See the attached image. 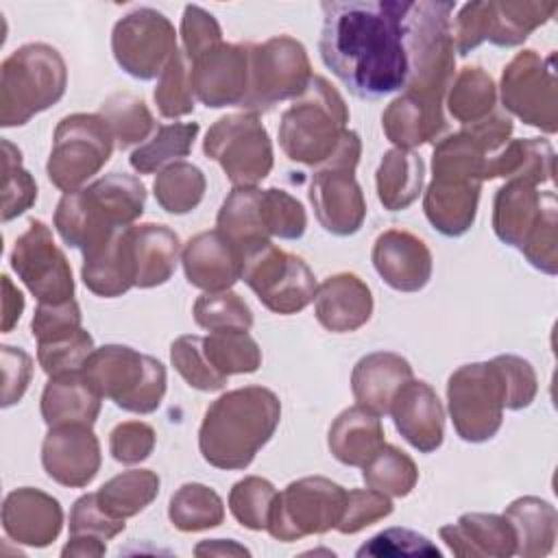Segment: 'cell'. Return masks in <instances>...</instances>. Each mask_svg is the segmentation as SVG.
Here are the masks:
<instances>
[{
	"label": "cell",
	"instance_id": "6da1fadb",
	"mask_svg": "<svg viewBox=\"0 0 558 558\" xmlns=\"http://www.w3.org/2000/svg\"><path fill=\"white\" fill-rule=\"evenodd\" d=\"M320 9V59L353 96L375 100L405 89L412 72L408 0H331Z\"/></svg>",
	"mask_w": 558,
	"mask_h": 558
},
{
	"label": "cell",
	"instance_id": "7a4b0ae2",
	"mask_svg": "<svg viewBox=\"0 0 558 558\" xmlns=\"http://www.w3.org/2000/svg\"><path fill=\"white\" fill-rule=\"evenodd\" d=\"M349 107L340 92L320 74L281 113L279 146L290 161L318 168L355 170L362 140L347 126Z\"/></svg>",
	"mask_w": 558,
	"mask_h": 558
},
{
	"label": "cell",
	"instance_id": "3957f363",
	"mask_svg": "<svg viewBox=\"0 0 558 558\" xmlns=\"http://www.w3.org/2000/svg\"><path fill=\"white\" fill-rule=\"evenodd\" d=\"M279 421L281 401L270 388L244 386L227 390L205 410L198 427V451L216 469H246L272 438Z\"/></svg>",
	"mask_w": 558,
	"mask_h": 558
},
{
	"label": "cell",
	"instance_id": "277c9868",
	"mask_svg": "<svg viewBox=\"0 0 558 558\" xmlns=\"http://www.w3.org/2000/svg\"><path fill=\"white\" fill-rule=\"evenodd\" d=\"M146 185L126 172H111L63 194L54 209L61 240L81 253L107 242L116 231L135 225L144 214Z\"/></svg>",
	"mask_w": 558,
	"mask_h": 558
},
{
	"label": "cell",
	"instance_id": "5b68a950",
	"mask_svg": "<svg viewBox=\"0 0 558 558\" xmlns=\"http://www.w3.org/2000/svg\"><path fill=\"white\" fill-rule=\"evenodd\" d=\"M68 87V68L57 48L33 41L15 48L0 68V126H22L57 105Z\"/></svg>",
	"mask_w": 558,
	"mask_h": 558
},
{
	"label": "cell",
	"instance_id": "8992f818",
	"mask_svg": "<svg viewBox=\"0 0 558 558\" xmlns=\"http://www.w3.org/2000/svg\"><path fill=\"white\" fill-rule=\"evenodd\" d=\"M83 375L102 399L133 414L155 412L166 395V366L126 344H105L83 364Z\"/></svg>",
	"mask_w": 558,
	"mask_h": 558
},
{
	"label": "cell",
	"instance_id": "52a82bcc",
	"mask_svg": "<svg viewBox=\"0 0 558 558\" xmlns=\"http://www.w3.org/2000/svg\"><path fill=\"white\" fill-rule=\"evenodd\" d=\"M558 11V2L534 0H477L466 2L451 20V37L458 54H469L480 44L499 48L521 46L532 31L543 26Z\"/></svg>",
	"mask_w": 558,
	"mask_h": 558
},
{
	"label": "cell",
	"instance_id": "ba28073f",
	"mask_svg": "<svg viewBox=\"0 0 558 558\" xmlns=\"http://www.w3.org/2000/svg\"><path fill=\"white\" fill-rule=\"evenodd\" d=\"M113 135L98 113H70L52 135L46 174L63 194L81 190L113 153Z\"/></svg>",
	"mask_w": 558,
	"mask_h": 558
},
{
	"label": "cell",
	"instance_id": "9c48e42d",
	"mask_svg": "<svg viewBox=\"0 0 558 558\" xmlns=\"http://www.w3.org/2000/svg\"><path fill=\"white\" fill-rule=\"evenodd\" d=\"M203 153L222 168L233 187H253L272 170V142L257 113L218 118L203 140Z\"/></svg>",
	"mask_w": 558,
	"mask_h": 558
},
{
	"label": "cell",
	"instance_id": "30bf717a",
	"mask_svg": "<svg viewBox=\"0 0 558 558\" xmlns=\"http://www.w3.org/2000/svg\"><path fill=\"white\" fill-rule=\"evenodd\" d=\"M347 490L323 475L301 477L277 493L268 519V534L292 543L312 534L336 530L344 510Z\"/></svg>",
	"mask_w": 558,
	"mask_h": 558
},
{
	"label": "cell",
	"instance_id": "8fae6325",
	"mask_svg": "<svg viewBox=\"0 0 558 558\" xmlns=\"http://www.w3.org/2000/svg\"><path fill=\"white\" fill-rule=\"evenodd\" d=\"M312 76L307 50L299 39L277 35L264 44H251L248 92L240 107L259 113L281 100H294L305 92Z\"/></svg>",
	"mask_w": 558,
	"mask_h": 558
},
{
	"label": "cell",
	"instance_id": "7c38bea8",
	"mask_svg": "<svg viewBox=\"0 0 558 558\" xmlns=\"http://www.w3.org/2000/svg\"><path fill=\"white\" fill-rule=\"evenodd\" d=\"M447 408L464 442H486L499 432L506 397L493 360L464 364L449 375Z\"/></svg>",
	"mask_w": 558,
	"mask_h": 558
},
{
	"label": "cell",
	"instance_id": "4fadbf2b",
	"mask_svg": "<svg viewBox=\"0 0 558 558\" xmlns=\"http://www.w3.org/2000/svg\"><path fill=\"white\" fill-rule=\"evenodd\" d=\"M242 281L275 314L303 312L316 294V277L303 257L266 242L244 255Z\"/></svg>",
	"mask_w": 558,
	"mask_h": 558
},
{
	"label": "cell",
	"instance_id": "5bb4252c",
	"mask_svg": "<svg viewBox=\"0 0 558 558\" xmlns=\"http://www.w3.org/2000/svg\"><path fill=\"white\" fill-rule=\"evenodd\" d=\"M556 54L541 57L527 48L517 52L501 72V102L525 124L554 135L558 131Z\"/></svg>",
	"mask_w": 558,
	"mask_h": 558
},
{
	"label": "cell",
	"instance_id": "9a60e30c",
	"mask_svg": "<svg viewBox=\"0 0 558 558\" xmlns=\"http://www.w3.org/2000/svg\"><path fill=\"white\" fill-rule=\"evenodd\" d=\"M177 50L179 48L174 26L157 9H133L113 24V59L133 78H157L166 70Z\"/></svg>",
	"mask_w": 558,
	"mask_h": 558
},
{
	"label": "cell",
	"instance_id": "2e32d148",
	"mask_svg": "<svg viewBox=\"0 0 558 558\" xmlns=\"http://www.w3.org/2000/svg\"><path fill=\"white\" fill-rule=\"evenodd\" d=\"M11 268L39 303L74 299V277L65 253L54 244L52 231L41 220H31L11 251Z\"/></svg>",
	"mask_w": 558,
	"mask_h": 558
},
{
	"label": "cell",
	"instance_id": "e0dca14e",
	"mask_svg": "<svg viewBox=\"0 0 558 558\" xmlns=\"http://www.w3.org/2000/svg\"><path fill=\"white\" fill-rule=\"evenodd\" d=\"M194 96L209 109L240 107L248 92L251 44L220 41L190 61Z\"/></svg>",
	"mask_w": 558,
	"mask_h": 558
},
{
	"label": "cell",
	"instance_id": "ac0fdd59",
	"mask_svg": "<svg viewBox=\"0 0 558 558\" xmlns=\"http://www.w3.org/2000/svg\"><path fill=\"white\" fill-rule=\"evenodd\" d=\"M100 460V442L92 425L65 423L48 427L41 442V466L52 482L83 488L98 475Z\"/></svg>",
	"mask_w": 558,
	"mask_h": 558
},
{
	"label": "cell",
	"instance_id": "d6986e66",
	"mask_svg": "<svg viewBox=\"0 0 558 558\" xmlns=\"http://www.w3.org/2000/svg\"><path fill=\"white\" fill-rule=\"evenodd\" d=\"M310 203L318 225L331 235H353L366 218V201L355 170L318 168L310 181Z\"/></svg>",
	"mask_w": 558,
	"mask_h": 558
},
{
	"label": "cell",
	"instance_id": "ffe728a7",
	"mask_svg": "<svg viewBox=\"0 0 558 558\" xmlns=\"http://www.w3.org/2000/svg\"><path fill=\"white\" fill-rule=\"evenodd\" d=\"M371 262L377 275L397 292H418L432 279V251L414 233L388 229L373 242Z\"/></svg>",
	"mask_w": 558,
	"mask_h": 558
},
{
	"label": "cell",
	"instance_id": "44dd1931",
	"mask_svg": "<svg viewBox=\"0 0 558 558\" xmlns=\"http://www.w3.org/2000/svg\"><path fill=\"white\" fill-rule=\"evenodd\" d=\"M388 414L397 432L421 453H432L442 445L445 410L427 381L408 379L392 397Z\"/></svg>",
	"mask_w": 558,
	"mask_h": 558
},
{
	"label": "cell",
	"instance_id": "7402d4cb",
	"mask_svg": "<svg viewBox=\"0 0 558 558\" xmlns=\"http://www.w3.org/2000/svg\"><path fill=\"white\" fill-rule=\"evenodd\" d=\"M558 207L554 187L541 190L527 181H506L493 201V231L495 235L521 251L543 216Z\"/></svg>",
	"mask_w": 558,
	"mask_h": 558
},
{
	"label": "cell",
	"instance_id": "603a6c76",
	"mask_svg": "<svg viewBox=\"0 0 558 558\" xmlns=\"http://www.w3.org/2000/svg\"><path fill=\"white\" fill-rule=\"evenodd\" d=\"M2 527L20 545L48 547L63 527L61 504L39 488H15L2 501Z\"/></svg>",
	"mask_w": 558,
	"mask_h": 558
},
{
	"label": "cell",
	"instance_id": "cb8c5ba5",
	"mask_svg": "<svg viewBox=\"0 0 558 558\" xmlns=\"http://www.w3.org/2000/svg\"><path fill=\"white\" fill-rule=\"evenodd\" d=\"M181 264L187 283L205 292L231 290L242 279V255L218 229L190 238L181 248Z\"/></svg>",
	"mask_w": 558,
	"mask_h": 558
},
{
	"label": "cell",
	"instance_id": "d4e9b609",
	"mask_svg": "<svg viewBox=\"0 0 558 558\" xmlns=\"http://www.w3.org/2000/svg\"><path fill=\"white\" fill-rule=\"evenodd\" d=\"M445 100L416 92H401L381 113V129L395 148H416L438 142L447 131Z\"/></svg>",
	"mask_w": 558,
	"mask_h": 558
},
{
	"label": "cell",
	"instance_id": "484cf974",
	"mask_svg": "<svg viewBox=\"0 0 558 558\" xmlns=\"http://www.w3.org/2000/svg\"><path fill=\"white\" fill-rule=\"evenodd\" d=\"M373 294L355 272H336L318 283L314 294L316 320L331 333H349L373 316Z\"/></svg>",
	"mask_w": 558,
	"mask_h": 558
},
{
	"label": "cell",
	"instance_id": "4316f807",
	"mask_svg": "<svg viewBox=\"0 0 558 558\" xmlns=\"http://www.w3.org/2000/svg\"><path fill=\"white\" fill-rule=\"evenodd\" d=\"M438 534L451 554L460 558H508L517 551L514 530L504 514L466 512L456 523L442 525Z\"/></svg>",
	"mask_w": 558,
	"mask_h": 558
},
{
	"label": "cell",
	"instance_id": "83f0119b",
	"mask_svg": "<svg viewBox=\"0 0 558 558\" xmlns=\"http://www.w3.org/2000/svg\"><path fill=\"white\" fill-rule=\"evenodd\" d=\"M480 192L482 181L432 177L423 196L425 218L438 233L460 238L475 222Z\"/></svg>",
	"mask_w": 558,
	"mask_h": 558
},
{
	"label": "cell",
	"instance_id": "f1b7e54d",
	"mask_svg": "<svg viewBox=\"0 0 558 558\" xmlns=\"http://www.w3.org/2000/svg\"><path fill=\"white\" fill-rule=\"evenodd\" d=\"M410 362L392 351H375L360 357L351 373V390L357 405L377 416L388 414L397 390L412 379Z\"/></svg>",
	"mask_w": 558,
	"mask_h": 558
},
{
	"label": "cell",
	"instance_id": "f546056e",
	"mask_svg": "<svg viewBox=\"0 0 558 558\" xmlns=\"http://www.w3.org/2000/svg\"><path fill=\"white\" fill-rule=\"evenodd\" d=\"M126 235L135 268V288H157L170 281L181 253L179 235L159 222L131 225L126 227Z\"/></svg>",
	"mask_w": 558,
	"mask_h": 558
},
{
	"label": "cell",
	"instance_id": "4dcf8cb0",
	"mask_svg": "<svg viewBox=\"0 0 558 558\" xmlns=\"http://www.w3.org/2000/svg\"><path fill=\"white\" fill-rule=\"evenodd\" d=\"M81 279L89 292L102 299H116L135 288V268L126 227L107 242L83 253Z\"/></svg>",
	"mask_w": 558,
	"mask_h": 558
},
{
	"label": "cell",
	"instance_id": "1f68e13d",
	"mask_svg": "<svg viewBox=\"0 0 558 558\" xmlns=\"http://www.w3.org/2000/svg\"><path fill=\"white\" fill-rule=\"evenodd\" d=\"M100 405L102 397L87 381L83 371H76L48 379L41 392L39 412L48 427L65 423L94 425L100 414Z\"/></svg>",
	"mask_w": 558,
	"mask_h": 558
},
{
	"label": "cell",
	"instance_id": "d6a6232c",
	"mask_svg": "<svg viewBox=\"0 0 558 558\" xmlns=\"http://www.w3.org/2000/svg\"><path fill=\"white\" fill-rule=\"evenodd\" d=\"M554 146L543 137L508 140L484 163V181H527L534 185L554 181Z\"/></svg>",
	"mask_w": 558,
	"mask_h": 558
},
{
	"label": "cell",
	"instance_id": "836d02e7",
	"mask_svg": "<svg viewBox=\"0 0 558 558\" xmlns=\"http://www.w3.org/2000/svg\"><path fill=\"white\" fill-rule=\"evenodd\" d=\"M384 445L381 418L357 403L342 410L327 434L331 456L347 466H364Z\"/></svg>",
	"mask_w": 558,
	"mask_h": 558
},
{
	"label": "cell",
	"instance_id": "e575fe53",
	"mask_svg": "<svg viewBox=\"0 0 558 558\" xmlns=\"http://www.w3.org/2000/svg\"><path fill=\"white\" fill-rule=\"evenodd\" d=\"M216 229L240 251L242 262L246 253L270 242L262 220V190L257 185L233 187L218 209Z\"/></svg>",
	"mask_w": 558,
	"mask_h": 558
},
{
	"label": "cell",
	"instance_id": "d590c367",
	"mask_svg": "<svg viewBox=\"0 0 558 558\" xmlns=\"http://www.w3.org/2000/svg\"><path fill=\"white\" fill-rule=\"evenodd\" d=\"M504 517L514 530L517 551L523 558L547 556L554 549L556 532H558V512L556 508L534 495H525L514 499Z\"/></svg>",
	"mask_w": 558,
	"mask_h": 558
},
{
	"label": "cell",
	"instance_id": "8d00e7d4",
	"mask_svg": "<svg viewBox=\"0 0 558 558\" xmlns=\"http://www.w3.org/2000/svg\"><path fill=\"white\" fill-rule=\"evenodd\" d=\"M423 183L425 163L416 153L403 148H390L384 153L375 172L377 198L384 205V209H408L418 198Z\"/></svg>",
	"mask_w": 558,
	"mask_h": 558
},
{
	"label": "cell",
	"instance_id": "74e56055",
	"mask_svg": "<svg viewBox=\"0 0 558 558\" xmlns=\"http://www.w3.org/2000/svg\"><path fill=\"white\" fill-rule=\"evenodd\" d=\"M497 102V85L493 76L480 65H464L453 76L445 105L453 120L464 124H473L484 120L495 111Z\"/></svg>",
	"mask_w": 558,
	"mask_h": 558
},
{
	"label": "cell",
	"instance_id": "f35d334b",
	"mask_svg": "<svg viewBox=\"0 0 558 558\" xmlns=\"http://www.w3.org/2000/svg\"><path fill=\"white\" fill-rule=\"evenodd\" d=\"M161 480L150 469H129L113 475L96 490V499L105 512L116 519L140 514L159 495Z\"/></svg>",
	"mask_w": 558,
	"mask_h": 558
},
{
	"label": "cell",
	"instance_id": "ab89813d",
	"mask_svg": "<svg viewBox=\"0 0 558 558\" xmlns=\"http://www.w3.org/2000/svg\"><path fill=\"white\" fill-rule=\"evenodd\" d=\"M198 122H172L161 124L155 133L129 155V163L140 174H153L174 161H183L192 153L198 135Z\"/></svg>",
	"mask_w": 558,
	"mask_h": 558
},
{
	"label": "cell",
	"instance_id": "60d3db41",
	"mask_svg": "<svg viewBox=\"0 0 558 558\" xmlns=\"http://www.w3.org/2000/svg\"><path fill=\"white\" fill-rule=\"evenodd\" d=\"M98 116L107 122L113 142L120 150L135 144L142 146L150 133H155V118L146 102L131 92H116L100 102Z\"/></svg>",
	"mask_w": 558,
	"mask_h": 558
},
{
	"label": "cell",
	"instance_id": "b9f144b4",
	"mask_svg": "<svg viewBox=\"0 0 558 558\" xmlns=\"http://www.w3.org/2000/svg\"><path fill=\"white\" fill-rule=\"evenodd\" d=\"M168 517L181 532H203L218 527L225 521V504L214 488L187 482L172 493Z\"/></svg>",
	"mask_w": 558,
	"mask_h": 558
},
{
	"label": "cell",
	"instance_id": "7bdbcfd3",
	"mask_svg": "<svg viewBox=\"0 0 558 558\" xmlns=\"http://www.w3.org/2000/svg\"><path fill=\"white\" fill-rule=\"evenodd\" d=\"M205 174L190 161H174L157 172L153 194L157 205L174 216L194 211L205 196Z\"/></svg>",
	"mask_w": 558,
	"mask_h": 558
},
{
	"label": "cell",
	"instance_id": "ee69618b",
	"mask_svg": "<svg viewBox=\"0 0 558 558\" xmlns=\"http://www.w3.org/2000/svg\"><path fill=\"white\" fill-rule=\"evenodd\" d=\"M203 351L211 366L225 375L255 373L262 366V349L248 331L222 329L203 338Z\"/></svg>",
	"mask_w": 558,
	"mask_h": 558
},
{
	"label": "cell",
	"instance_id": "f6af8a7d",
	"mask_svg": "<svg viewBox=\"0 0 558 558\" xmlns=\"http://www.w3.org/2000/svg\"><path fill=\"white\" fill-rule=\"evenodd\" d=\"M362 477L368 488L386 493L388 497H405L418 482V469L403 449L384 445L362 466Z\"/></svg>",
	"mask_w": 558,
	"mask_h": 558
},
{
	"label": "cell",
	"instance_id": "bcb514c9",
	"mask_svg": "<svg viewBox=\"0 0 558 558\" xmlns=\"http://www.w3.org/2000/svg\"><path fill=\"white\" fill-rule=\"evenodd\" d=\"M277 488L259 475L238 480L229 490V510L233 519L246 530H266Z\"/></svg>",
	"mask_w": 558,
	"mask_h": 558
},
{
	"label": "cell",
	"instance_id": "7dc6e473",
	"mask_svg": "<svg viewBox=\"0 0 558 558\" xmlns=\"http://www.w3.org/2000/svg\"><path fill=\"white\" fill-rule=\"evenodd\" d=\"M2 222H9L31 209L37 201V183L22 166V150L2 140Z\"/></svg>",
	"mask_w": 558,
	"mask_h": 558
},
{
	"label": "cell",
	"instance_id": "c3c4849f",
	"mask_svg": "<svg viewBox=\"0 0 558 558\" xmlns=\"http://www.w3.org/2000/svg\"><path fill=\"white\" fill-rule=\"evenodd\" d=\"M192 316L198 327L209 331H222V329L248 331L253 327V312L248 303L233 290L201 294L194 301Z\"/></svg>",
	"mask_w": 558,
	"mask_h": 558
},
{
	"label": "cell",
	"instance_id": "681fc988",
	"mask_svg": "<svg viewBox=\"0 0 558 558\" xmlns=\"http://www.w3.org/2000/svg\"><path fill=\"white\" fill-rule=\"evenodd\" d=\"M155 105L163 118H183L194 111V87L190 74V61L183 50H177L166 70L159 74L153 92Z\"/></svg>",
	"mask_w": 558,
	"mask_h": 558
},
{
	"label": "cell",
	"instance_id": "f907efd6",
	"mask_svg": "<svg viewBox=\"0 0 558 558\" xmlns=\"http://www.w3.org/2000/svg\"><path fill=\"white\" fill-rule=\"evenodd\" d=\"M170 362L190 388L214 392L227 386L229 377L220 375L203 351V336H196V333L179 336L170 344Z\"/></svg>",
	"mask_w": 558,
	"mask_h": 558
},
{
	"label": "cell",
	"instance_id": "816d5d0a",
	"mask_svg": "<svg viewBox=\"0 0 558 558\" xmlns=\"http://www.w3.org/2000/svg\"><path fill=\"white\" fill-rule=\"evenodd\" d=\"M262 220L268 235L279 240H299L307 229L301 201L279 187L262 190Z\"/></svg>",
	"mask_w": 558,
	"mask_h": 558
},
{
	"label": "cell",
	"instance_id": "f5cc1de1",
	"mask_svg": "<svg viewBox=\"0 0 558 558\" xmlns=\"http://www.w3.org/2000/svg\"><path fill=\"white\" fill-rule=\"evenodd\" d=\"M94 338L83 327L57 342H44L37 344V362L41 371L48 377L63 375V373H76L83 368L87 357L94 353Z\"/></svg>",
	"mask_w": 558,
	"mask_h": 558
},
{
	"label": "cell",
	"instance_id": "db71d44e",
	"mask_svg": "<svg viewBox=\"0 0 558 558\" xmlns=\"http://www.w3.org/2000/svg\"><path fill=\"white\" fill-rule=\"evenodd\" d=\"M395 510L392 499L386 493L375 488H351L347 490L344 510L336 525L340 534H355L381 519H386Z\"/></svg>",
	"mask_w": 558,
	"mask_h": 558
},
{
	"label": "cell",
	"instance_id": "11a10c76",
	"mask_svg": "<svg viewBox=\"0 0 558 558\" xmlns=\"http://www.w3.org/2000/svg\"><path fill=\"white\" fill-rule=\"evenodd\" d=\"M493 364L499 373L504 397H506V410H523L532 405L536 392H538V377L534 366L512 353L493 357Z\"/></svg>",
	"mask_w": 558,
	"mask_h": 558
},
{
	"label": "cell",
	"instance_id": "9f6ffc18",
	"mask_svg": "<svg viewBox=\"0 0 558 558\" xmlns=\"http://www.w3.org/2000/svg\"><path fill=\"white\" fill-rule=\"evenodd\" d=\"M357 556H440V549L423 534L410 527H388L375 534L368 543L357 549Z\"/></svg>",
	"mask_w": 558,
	"mask_h": 558
},
{
	"label": "cell",
	"instance_id": "6f0895ef",
	"mask_svg": "<svg viewBox=\"0 0 558 558\" xmlns=\"http://www.w3.org/2000/svg\"><path fill=\"white\" fill-rule=\"evenodd\" d=\"M81 307L74 299L65 303H39L31 320V333L37 344L57 342L76 333L81 329Z\"/></svg>",
	"mask_w": 558,
	"mask_h": 558
},
{
	"label": "cell",
	"instance_id": "680465c9",
	"mask_svg": "<svg viewBox=\"0 0 558 558\" xmlns=\"http://www.w3.org/2000/svg\"><path fill=\"white\" fill-rule=\"evenodd\" d=\"M155 442L157 434L148 423L124 421L109 434V453L120 464H140L153 453Z\"/></svg>",
	"mask_w": 558,
	"mask_h": 558
},
{
	"label": "cell",
	"instance_id": "91938a15",
	"mask_svg": "<svg viewBox=\"0 0 558 558\" xmlns=\"http://www.w3.org/2000/svg\"><path fill=\"white\" fill-rule=\"evenodd\" d=\"M124 530V519H116L102 510L96 493L81 495L70 510V536H98L109 541Z\"/></svg>",
	"mask_w": 558,
	"mask_h": 558
},
{
	"label": "cell",
	"instance_id": "94428289",
	"mask_svg": "<svg viewBox=\"0 0 558 558\" xmlns=\"http://www.w3.org/2000/svg\"><path fill=\"white\" fill-rule=\"evenodd\" d=\"M181 41L187 61L196 59L207 48L222 41V31L216 17L198 4H187L181 17Z\"/></svg>",
	"mask_w": 558,
	"mask_h": 558
},
{
	"label": "cell",
	"instance_id": "6125c7cd",
	"mask_svg": "<svg viewBox=\"0 0 558 558\" xmlns=\"http://www.w3.org/2000/svg\"><path fill=\"white\" fill-rule=\"evenodd\" d=\"M0 362H2V408L15 405L24 392L28 390L33 377V357L11 344L0 347Z\"/></svg>",
	"mask_w": 558,
	"mask_h": 558
},
{
	"label": "cell",
	"instance_id": "be15d7a7",
	"mask_svg": "<svg viewBox=\"0 0 558 558\" xmlns=\"http://www.w3.org/2000/svg\"><path fill=\"white\" fill-rule=\"evenodd\" d=\"M462 129L480 144V148L486 153V159H488L490 155H495L510 140L514 124H512L510 116H506L501 111H493L484 120L473 122V124H464Z\"/></svg>",
	"mask_w": 558,
	"mask_h": 558
},
{
	"label": "cell",
	"instance_id": "e7e4bbea",
	"mask_svg": "<svg viewBox=\"0 0 558 558\" xmlns=\"http://www.w3.org/2000/svg\"><path fill=\"white\" fill-rule=\"evenodd\" d=\"M24 312V294L13 286L9 275H2V333H9Z\"/></svg>",
	"mask_w": 558,
	"mask_h": 558
},
{
	"label": "cell",
	"instance_id": "03108f58",
	"mask_svg": "<svg viewBox=\"0 0 558 558\" xmlns=\"http://www.w3.org/2000/svg\"><path fill=\"white\" fill-rule=\"evenodd\" d=\"M107 551V545L102 538L98 536H85V534H78V536H70V541L65 543V547L61 549V556H87V558H96V556H102Z\"/></svg>",
	"mask_w": 558,
	"mask_h": 558
},
{
	"label": "cell",
	"instance_id": "003e7915",
	"mask_svg": "<svg viewBox=\"0 0 558 558\" xmlns=\"http://www.w3.org/2000/svg\"><path fill=\"white\" fill-rule=\"evenodd\" d=\"M196 556H248L251 551L242 545H238L235 541H225V538H211V541H203L194 547Z\"/></svg>",
	"mask_w": 558,
	"mask_h": 558
}]
</instances>
